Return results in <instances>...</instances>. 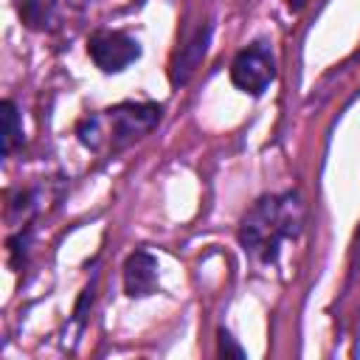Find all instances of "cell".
<instances>
[{
	"instance_id": "cell-1",
	"label": "cell",
	"mask_w": 360,
	"mask_h": 360,
	"mask_svg": "<svg viewBox=\"0 0 360 360\" xmlns=\"http://www.w3.org/2000/svg\"><path fill=\"white\" fill-rule=\"evenodd\" d=\"M304 228V202L298 191L264 194L239 222V245L259 264H273L284 242L298 239Z\"/></svg>"
},
{
	"instance_id": "cell-2",
	"label": "cell",
	"mask_w": 360,
	"mask_h": 360,
	"mask_svg": "<svg viewBox=\"0 0 360 360\" xmlns=\"http://www.w3.org/2000/svg\"><path fill=\"white\" fill-rule=\"evenodd\" d=\"M163 107L152 101H121L101 112L87 115L76 135L90 152H121L149 135L160 124Z\"/></svg>"
},
{
	"instance_id": "cell-3",
	"label": "cell",
	"mask_w": 360,
	"mask_h": 360,
	"mask_svg": "<svg viewBox=\"0 0 360 360\" xmlns=\"http://www.w3.org/2000/svg\"><path fill=\"white\" fill-rule=\"evenodd\" d=\"M276 79V56L267 42H250L231 62V82L248 96H262Z\"/></svg>"
},
{
	"instance_id": "cell-4",
	"label": "cell",
	"mask_w": 360,
	"mask_h": 360,
	"mask_svg": "<svg viewBox=\"0 0 360 360\" xmlns=\"http://www.w3.org/2000/svg\"><path fill=\"white\" fill-rule=\"evenodd\" d=\"M87 53L104 73H118L141 56V45L135 37L124 31H96L87 39Z\"/></svg>"
},
{
	"instance_id": "cell-5",
	"label": "cell",
	"mask_w": 360,
	"mask_h": 360,
	"mask_svg": "<svg viewBox=\"0 0 360 360\" xmlns=\"http://www.w3.org/2000/svg\"><path fill=\"white\" fill-rule=\"evenodd\" d=\"M124 292L129 298H146L158 292V259L149 250H135L124 262Z\"/></svg>"
},
{
	"instance_id": "cell-6",
	"label": "cell",
	"mask_w": 360,
	"mask_h": 360,
	"mask_svg": "<svg viewBox=\"0 0 360 360\" xmlns=\"http://www.w3.org/2000/svg\"><path fill=\"white\" fill-rule=\"evenodd\" d=\"M208 39H211V25H200L177 51L174 62H172V84H186L191 79V73L197 70V65L202 62L205 51H208Z\"/></svg>"
},
{
	"instance_id": "cell-7",
	"label": "cell",
	"mask_w": 360,
	"mask_h": 360,
	"mask_svg": "<svg viewBox=\"0 0 360 360\" xmlns=\"http://www.w3.org/2000/svg\"><path fill=\"white\" fill-rule=\"evenodd\" d=\"M22 143V121L11 98L3 101V155H11Z\"/></svg>"
},
{
	"instance_id": "cell-8",
	"label": "cell",
	"mask_w": 360,
	"mask_h": 360,
	"mask_svg": "<svg viewBox=\"0 0 360 360\" xmlns=\"http://www.w3.org/2000/svg\"><path fill=\"white\" fill-rule=\"evenodd\" d=\"M20 11H22V20H25L31 28L42 25V20H45V3H42V0H25V6H22Z\"/></svg>"
},
{
	"instance_id": "cell-9",
	"label": "cell",
	"mask_w": 360,
	"mask_h": 360,
	"mask_svg": "<svg viewBox=\"0 0 360 360\" xmlns=\"http://www.w3.org/2000/svg\"><path fill=\"white\" fill-rule=\"evenodd\" d=\"M219 354H233V357H245V349L225 332V329H219Z\"/></svg>"
},
{
	"instance_id": "cell-10",
	"label": "cell",
	"mask_w": 360,
	"mask_h": 360,
	"mask_svg": "<svg viewBox=\"0 0 360 360\" xmlns=\"http://www.w3.org/2000/svg\"><path fill=\"white\" fill-rule=\"evenodd\" d=\"M287 6H290L292 11H301V8L307 6V0H287Z\"/></svg>"
}]
</instances>
